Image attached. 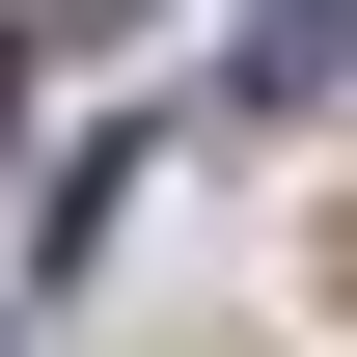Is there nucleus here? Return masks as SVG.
Listing matches in <instances>:
<instances>
[{"mask_svg":"<svg viewBox=\"0 0 357 357\" xmlns=\"http://www.w3.org/2000/svg\"><path fill=\"white\" fill-rule=\"evenodd\" d=\"M330 55H357V0H248V55H220V110H330Z\"/></svg>","mask_w":357,"mask_h":357,"instance_id":"obj_1","label":"nucleus"},{"mask_svg":"<svg viewBox=\"0 0 357 357\" xmlns=\"http://www.w3.org/2000/svg\"><path fill=\"white\" fill-rule=\"evenodd\" d=\"M28 28H137V0H28Z\"/></svg>","mask_w":357,"mask_h":357,"instance_id":"obj_2","label":"nucleus"}]
</instances>
